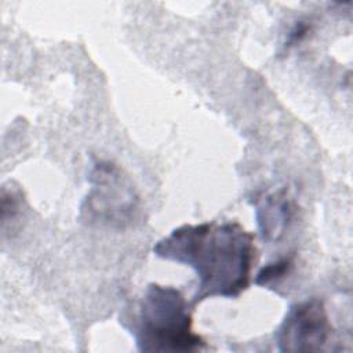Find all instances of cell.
<instances>
[{"label":"cell","mask_w":353,"mask_h":353,"mask_svg":"<svg viewBox=\"0 0 353 353\" xmlns=\"http://www.w3.org/2000/svg\"><path fill=\"white\" fill-rule=\"evenodd\" d=\"M156 256L190 266L199 279L193 303L237 298L251 281L254 234L237 222L182 225L153 247Z\"/></svg>","instance_id":"6da1fadb"},{"label":"cell","mask_w":353,"mask_h":353,"mask_svg":"<svg viewBox=\"0 0 353 353\" xmlns=\"http://www.w3.org/2000/svg\"><path fill=\"white\" fill-rule=\"evenodd\" d=\"M139 352L186 353L205 347L192 328L190 307L179 290L149 284L130 327Z\"/></svg>","instance_id":"7a4b0ae2"},{"label":"cell","mask_w":353,"mask_h":353,"mask_svg":"<svg viewBox=\"0 0 353 353\" xmlns=\"http://www.w3.org/2000/svg\"><path fill=\"white\" fill-rule=\"evenodd\" d=\"M91 189L81 204V216L88 223L123 228L134 219L138 196L131 181L110 161H99L90 175Z\"/></svg>","instance_id":"3957f363"},{"label":"cell","mask_w":353,"mask_h":353,"mask_svg":"<svg viewBox=\"0 0 353 353\" xmlns=\"http://www.w3.org/2000/svg\"><path fill=\"white\" fill-rule=\"evenodd\" d=\"M331 334L325 305L313 296L288 307L274 338L280 352H320L328 343Z\"/></svg>","instance_id":"277c9868"},{"label":"cell","mask_w":353,"mask_h":353,"mask_svg":"<svg viewBox=\"0 0 353 353\" xmlns=\"http://www.w3.org/2000/svg\"><path fill=\"white\" fill-rule=\"evenodd\" d=\"M290 200L283 193L265 196L256 203V221L266 240H277L284 233L291 218Z\"/></svg>","instance_id":"5b68a950"},{"label":"cell","mask_w":353,"mask_h":353,"mask_svg":"<svg viewBox=\"0 0 353 353\" xmlns=\"http://www.w3.org/2000/svg\"><path fill=\"white\" fill-rule=\"evenodd\" d=\"M291 268H292V258H290V256L279 259L272 263H268L258 272V274L255 277V284L266 287L273 283H277L281 279H284L285 274L290 273Z\"/></svg>","instance_id":"8992f818"}]
</instances>
